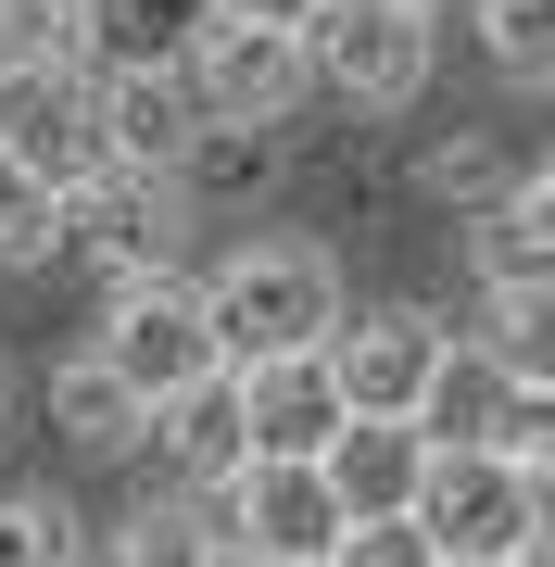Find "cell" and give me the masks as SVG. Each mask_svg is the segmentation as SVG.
<instances>
[{
	"instance_id": "1",
	"label": "cell",
	"mask_w": 555,
	"mask_h": 567,
	"mask_svg": "<svg viewBox=\"0 0 555 567\" xmlns=\"http://www.w3.org/2000/svg\"><path fill=\"white\" fill-rule=\"evenodd\" d=\"M203 303H215V341H227V365H266V353H316L341 328V265H329V240H240L203 278Z\"/></svg>"
},
{
	"instance_id": "2",
	"label": "cell",
	"mask_w": 555,
	"mask_h": 567,
	"mask_svg": "<svg viewBox=\"0 0 555 567\" xmlns=\"http://www.w3.org/2000/svg\"><path fill=\"white\" fill-rule=\"evenodd\" d=\"M304 51H316V89L353 114H404L417 89H430V0H329V13L304 25Z\"/></svg>"
},
{
	"instance_id": "3",
	"label": "cell",
	"mask_w": 555,
	"mask_h": 567,
	"mask_svg": "<svg viewBox=\"0 0 555 567\" xmlns=\"http://www.w3.org/2000/svg\"><path fill=\"white\" fill-rule=\"evenodd\" d=\"M89 353H102L126 391H152V404L227 365V341H215V303H203V278H177V265H165V278H114V303H102V341H89Z\"/></svg>"
},
{
	"instance_id": "4",
	"label": "cell",
	"mask_w": 555,
	"mask_h": 567,
	"mask_svg": "<svg viewBox=\"0 0 555 567\" xmlns=\"http://www.w3.org/2000/svg\"><path fill=\"white\" fill-rule=\"evenodd\" d=\"M417 529L442 555H531L543 505H531V454L505 442H430V480H417Z\"/></svg>"
},
{
	"instance_id": "5",
	"label": "cell",
	"mask_w": 555,
	"mask_h": 567,
	"mask_svg": "<svg viewBox=\"0 0 555 567\" xmlns=\"http://www.w3.org/2000/svg\"><path fill=\"white\" fill-rule=\"evenodd\" d=\"M454 353V316L442 303H341L329 328V365H341V404L353 416H417Z\"/></svg>"
},
{
	"instance_id": "6",
	"label": "cell",
	"mask_w": 555,
	"mask_h": 567,
	"mask_svg": "<svg viewBox=\"0 0 555 567\" xmlns=\"http://www.w3.org/2000/svg\"><path fill=\"white\" fill-rule=\"evenodd\" d=\"M177 227H189V189L165 164H102L89 189H63V240L102 265V278H165Z\"/></svg>"
},
{
	"instance_id": "7",
	"label": "cell",
	"mask_w": 555,
	"mask_h": 567,
	"mask_svg": "<svg viewBox=\"0 0 555 567\" xmlns=\"http://www.w3.org/2000/svg\"><path fill=\"white\" fill-rule=\"evenodd\" d=\"M189 89H203V114H227V126H290L304 89H316V51H304V25L215 13L203 51H189Z\"/></svg>"
},
{
	"instance_id": "8",
	"label": "cell",
	"mask_w": 555,
	"mask_h": 567,
	"mask_svg": "<svg viewBox=\"0 0 555 567\" xmlns=\"http://www.w3.org/2000/svg\"><path fill=\"white\" fill-rule=\"evenodd\" d=\"M341 492H329V454H253L240 480L215 492V529L240 555H329L341 543Z\"/></svg>"
},
{
	"instance_id": "9",
	"label": "cell",
	"mask_w": 555,
	"mask_h": 567,
	"mask_svg": "<svg viewBox=\"0 0 555 567\" xmlns=\"http://www.w3.org/2000/svg\"><path fill=\"white\" fill-rule=\"evenodd\" d=\"M152 480L165 492H227L253 466V416H240V365H215V379H189V391H165L152 404Z\"/></svg>"
},
{
	"instance_id": "10",
	"label": "cell",
	"mask_w": 555,
	"mask_h": 567,
	"mask_svg": "<svg viewBox=\"0 0 555 567\" xmlns=\"http://www.w3.org/2000/svg\"><path fill=\"white\" fill-rule=\"evenodd\" d=\"M240 416H253V454H329L341 416H353L329 341H316V353H266V365H240Z\"/></svg>"
},
{
	"instance_id": "11",
	"label": "cell",
	"mask_w": 555,
	"mask_h": 567,
	"mask_svg": "<svg viewBox=\"0 0 555 567\" xmlns=\"http://www.w3.org/2000/svg\"><path fill=\"white\" fill-rule=\"evenodd\" d=\"M51 442L76 454V466H126L152 442V391H126L102 353H63L51 365Z\"/></svg>"
},
{
	"instance_id": "12",
	"label": "cell",
	"mask_w": 555,
	"mask_h": 567,
	"mask_svg": "<svg viewBox=\"0 0 555 567\" xmlns=\"http://www.w3.org/2000/svg\"><path fill=\"white\" fill-rule=\"evenodd\" d=\"M417 480H430V429H417V416H341L329 492L353 517H417Z\"/></svg>"
},
{
	"instance_id": "13",
	"label": "cell",
	"mask_w": 555,
	"mask_h": 567,
	"mask_svg": "<svg viewBox=\"0 0 555 567\" xmlns=\"http://www.w3.org/2000/svg\"><path fill=\"white\" fill-rule=\"evenodd\" d=\"M467 278H480V290L555 278V164H517L505 203H493V215H467Z\"/></svg>"
},
{
	"instance_id": "14",
	"label": "cell",
	"mask_w": 555,
	"mask_h": 567,
	"mask_svg": "<svg viewBox=\"0 0 555 567\" xmlns=\"http://www.w3.org/2000/svg\"><path fill=\"white\" fill-rule=\"evenodd\" d=\"M102 567H227V529H215V492H152L102 529Z\"/></svg>"
},
{
	"instance_id": "15",
	"label": "cell",
	"mask_w": 555,
	"mask_h": 567,
	"mask_svg": "<svg viewBox=\"0 0 555 567\" xmlns=\"http://www.w3.org/2000/svg\"><path fill=\"white\" fill-rule=\"evenodd\" d=\"M227 0H89V63H189Z\"/></svg>"
},
{
	"instance_id": "16",
	"label": "cell",
	"mask_w": 555,
	"mask_h": 567,
	"mask_svg": "<svg viewBox=\"0 0 555 567\" xmlns=\"http://www.w3.org/2000/svg\"><path fill=\"white\" fill-rule=\"evenodd\" d=\"M467 341L505 365L517 391H555V278H517V290H480Z\"/></svg>"
},
{
	"instance_id": "17",
	"label": "cell",
	"mask_w": 555,
	"mask_h": 567,
	"mask_svg": "<svg viewBox=\"0 0 555 567\" xmlns=\"http://www.w3.org/2000/svg\"><path fill=\"white\" fill-rule=\"evenodd\" d=\"M266 177H278V126H227V114H203V140L177 152L189 215H203V203H253Z\"/></svg>"
},
{
	"instance_id": "18",
	"label": "cell",
	"mask_w": 555,
	"mask_h": 567,
	"mask_svg": "<svg viewBox=\"0 0 555 567\" xmlns=\"http://www.w3.org/2000/svg\"><path fill=\"white\" fill-rule=\"evenodd\" d=\"M505 189H517V164H505V140H493V126H454V140L430 152V203H442L454 227H467V215H493Z\"/></svg>"
},
{
	"instance_id": "19",
	"label": "cell",
	"mask_w": 555,
	"mask_h": 567,
	"mask_svg": "<svg viewBox=\"0 0 555 567\" xmlns=\"http://www.w3.org/2000/svg\"><path fill=\"white\" fill-rule=\"evenodd\" d=\"M63 252V189L0 140V265H51Z\"/></svg>"
},
{
	"instance_id": "20",
	"label": "cell",
	"mask_w": 555,
	"mask_h": 567,
	"mask_svg": "<svg viewBox=\"0 0 555 567\" xmlns=\"http://www.w3.org/2000/svg\"><path fill=\"white\" fill-rule=\"evenodd\" d=\"M480 63L505 89H555V0H480Z\"/></svg>"
},
{
	"instance_id": "21",
	"label": "cell",
	"mask_w": 555,
	"mask_h": 567,
	"mask_svg": "<svg viewBox=\"0 0 555 567\" xmlns=\"http://www.w3.org/2000/svg\"><path fill=\"white\" fill-rule=\"evenodd\" d=\"M0 63H89V0H0Z\"/></svg>"
},
{
	"instance_id": "22",
	"label": "cell",
	"mask_w": 555,
	"mask_h": 567,
	"mask_svg": "<svg viewBox=\"0 0 555 567\" xmlns=\"http://www.w3.org/2000/svg\"><path fill=\"white\" fill-rule=\"evenodd\" d=\"M0 567H76V517L51 492H0Z\"/></svg>"
},
{
	"instance_id": "23",
	"label": "cell",
	"mask_w": 555,
	"mask_h": 567,
	"mask_svg": "<svg viewBox=\"0 0 555 567\" xmlns=\"http://www.w3.org/2000/svg\"><path fill=\"white\" fill-rule=\"evenodd\" d=\"M442 543L417 517H341V543H329V567H430Z\"/></svg>"
},
{
	"instance_id": "24",
	"label": "cell",
	"mask_w": 555,
	"mask_h": 567,
	"mask_svg": "<svg viewBox=\"0 0 555 567\" xmlns=\"http://www.w3.org/2000/svg\"><path fill=\"white\" fill-rule=\"evenodd\" d=\"M227 13H266V25H316L329 0H227Z\"/></svg>"
},
{
	"instance_id": "25",
	"label": "cell",
	"mask_w": 555,
	"mask_h": 567,
	"mask_svg": "<svg viewBox=\"0 0 555 567\" xmlns=\"http://www.w3.org/2000/svg\"><path fill=\"white\" fill-rule=\"evenodd\" d=\"M531 505H543V529H555V442L531 454Z\"/></svg>"
},
{
	"instance_id": "26",
	"label": "cell",
	"mask_w": 555,
	"mask_h": 567,
	"mask_svg": "<svg viewBox=\"0 0 555 567\" xmlns=\"http://www.w3.org/2000/svg\"><path fill=\"white\" fill-rule=\"evenodd\" d=\"M227 567H329V555H240V543H227Z\"/></svg>"
},
{
	"instance_id": "27",
	"label": "cell",
	"mask_w": 555,
	"mask_h": 567,
	"mask_svg": "<svg viewBox=\"0 0 555 567\" xmlns=\"http://www.w3.org/2000/svg\"><path fill=\"white\" fill-rule=\"evenodd\" d=\"M430 567H531V555H430Z\"/></svg>"
},
{
	"instance_id": "28",
	"label": "cell",
	"mask_w": 555,
	"mask_h": 567,
	"mask_svg": "<svg viewBox=\"0 0 555 567\" xmlns=\"http://www.w3.org/2000/svg\"><path fill=\"white\" fill-rule=\"evenodd\" d=\"M0 416H13V353H0Z\"/></svg>"
},
{
	"instance_id": "29",
	"label": "cell",
	"mask_w": 555,
	"mask_h": 567,
	"mask_svg": "<svg viewBox=\"0 0 555 567\" xmlns=\"http://www.w3.org/2000/svg\"><path fill=\"white\" fill-rule=\"evenodd\" d=\"M531 567H555V529H543V543H531Z\"/></svg>"
},
{
	"instance_id": "30",
	"label": "cell",
	"mask_w": 555,
	"mask_h": 567,
	"mask_svg": "<svg viewBox=\"0 0 555 567\" xmlns=\"http://www.w3.org/2000/svg\"><path fill=\"white\" fill-rule=\"evenodd\" d=\"M430 13H442V0H430Z\"/></svg>"
}]
</instances>
